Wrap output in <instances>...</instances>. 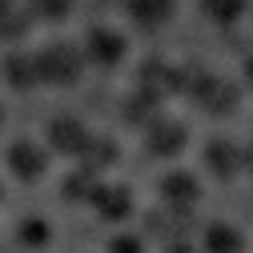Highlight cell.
<instances>
[{
	"mask_svg": "<svg viewBox=\"0 0 253 253\" xmlns=\"http://www.w3.org/2000/svg\"><path fill=\"white\" fill-rule=\"evenodd\" d=\"M84 60H92V65H101V69H113L125 60V52H129V41H125L121 28L113 24H92L88 33H84Z\"/></svg>",
	"mask_w": 253,
	"mask_h": 253,
	"instance_id": "5",
	"label": "cell"
},
{
	"mask_svg": "<svg viewBox=\"0 0 253 253\" xmlns=\"http://www.w3.org/2000/svg\"><path fill=\"white\" fill-rule=\"evenodd\" d=\"M4 161H8V169H12L24 185H33V181H41V177L48 173V149L37 145V141H28V137H20V141L8 145Z\"/></svg>",
	"mask_w": 253,
	"mask_h": 253,
	"instance_id": "7",
	"label": "cell"
},
{
	"mask_svg": "<svg viewBox=\"0 0 253 253\" xmlns=\"http://www.w3.org/2000/svg\"><path fill=\"white\" fill-rule=\"evenodd\" d=\"M0 197H4V185H0Z\"/></svg>",
	"mask_w": 253,
	"mask_h": 253,
	"instance_id": "27",
	"label": "cell"
},
{
	"mask_svg": "<svg viewBox=\"0 0 253 253\" xmlns=\"http://www.w3.org/2000/svg\"><path fill=\"white\" fill-rule=\"evenodd\" d=\"M0 125H4V105H0Z\"/></svg>",
	"mask_w": 253,
	"mask_h": 253,
	"instance_id": "26",
	"label": "cell"
},
{
	"mask_svg": "<svg viewBox=\"0 0 253 253\" xmlns=\"http://www.w3.org/2000/svg\"><path fill=\"white\" fill-rule=\"evenodd\" d=\"M165 253H197V245H189V241H169Z\"/></svg>",
	"mask_w": 253,
	"mask_h": 253,
	"instance_id": "22",
	"label": "cell"
},
{
	"mask_svg": "<svg viewBox=\"0 0 253 253\" xmlns=\"http://www.w3.org/2000/svg\"><path fill=\"white\" fill-rule=\"evenodd\" d=\"M117 157H121L117 141H109V137H88V145H84V153H81V165L92 169V173H101V169L117 165Z\"/></svg>",
	"mask_w": 253,
	"mask_h": 253,
	"instance_id": "15",
	"label": "cell"
},
{
	"mask_svg": "<svg viewBox=\"0 0 253 253\" xmlns=\"http://www.w3.org/2000/svg\"><path fill=\"white\" fill-rule=\"evenodd\" d=\"M125 12L137 28L145 33H157V28H165L177 12V0H125Z\"/></svg>",
	"mask_w": 253,
	"mask_h": 253,
	"instance_id": "11",
	"label": "cell"
},
{
	"mask_svg": "<svg viewBox=\"0 0 253 253\" xmlns=\"http://www.w3.org/2000/svg\"><path fill=\"white\" fill-rule=\"evenodd\" d=\"M92 209H97L105 221H125V217H133V189L129 185H97V193H92V201H88Z\"/></svg>",
	"mask_w": 253,
	"mask_h": 253,
	"instance_id": "10",
	"label": "cell"
},
{
	"mask_svg": "<svg viewBox=\"0 0 253 253\" xmlns=\"http://www.w3.org/2000/svg\"><path fill=\"white\" fill-rule=\"evenodd\" d=\"M197 8H201V16H205L209 24H217V28H233V24L245 20L249 0H197Z\"/></svg>",
	"mask_w": 253,
	"mask_h": 253,
	"instance_id": "14",
	"label": "cell"
},
{
	"mask_svg": "<svg viewBox=\"0 0 253 253\" xmlns=\"http://www.w3.org/2000/svg\"><path fill=\"white\" fill-rule=\"evenodd\" d=\"M97 185H101V177L92 173V169H84V165H81V169H77V173L65 181V189H60V193H65L69 201L88 205V201H92V193H97Z\"/></svg>",
	"mask_w": 253,
	"mask_h": 253,
	"instance_id": "17",
	"label": "cell"
},
{
	"mask_svg": "<svg viewBox=\"0 0 253 253\" xmlns=\"http://www.w3.org/2000/svg\"><path fill=\"white\" fill-rule=\"evenodd\" d=\"M205 169H209L217 181H233V177L245 169L241 145H233L229 137H213V141L205 145Z\"/></svg>",
	"mask_w": 253,
	"mask_h": 253,
	"instance_id": "9",
	"label": "cell"
},
{
	"mask_svg": "<svg viewBox=\"0 0 253 253\" xmlns=\"http://www.w3.org/2000/svg\"><path fill=\"white\" fill-rule=\"evenodd\" d=\"M185 73H189V69L169 65V60H145V65H141V77H137V88L161 105L169 92H181V88H185Z\"/></svg>",
	"mask_w": 253,
	"mask_h": 253,
	"instance_id": "6",
	"label": "cell"
},
{
	"mask_svg": "<svg viewBox=\"0 0 253 253\" xmlns=\"http://www.w3.org/2000/svg\"><path fill=\"white\" fill-rule=\"evenodd\" d=\"M16 237H20L24 249H44L52 241V225H48L44 217H24L20 225H16Z\"/></svg>",
	"mask_w": 253,
	"mask_h": 253,
	"instance_id": "18",
	"label": "cell"
},
{
	"mask_svg": "<svg viewBox=\"0 0 253 253\" xmlns=\"http://www.w3.org/2000/svg\"><path fill=\"white\" fill-rule=\"evenodd\" d=\"M109 253H145V237L117 233V237H109Z\"/></svg>",
	"mask_w": 253,
	"mask_h": 253,
	"instance_id": "21",
	"label": "cell"
},
{
	"mask_svg": "<svg viewBox=\"0 0 253 253\" xmlns=\"http://www.w3.org/2000/svg\"><path fill=\"white\" fill-rule=\"evenodd\" d=\"M201 253H245V229L233 221H209L201 229Z\"/></svg>",
	"mask_w": 253,
	"mask_h": 253,
	"instance_id": "12",
	"label": "cell"
},
{
	"mask_svg": "<svg viewBox=\"0 0 253 253\" xmlns=\"http://www.w3.org/2000/svg\"><path fill=\"white\" fill-rule=\"evenodd\" d=\"M88 137H92V133L84 129V121H77V117H56V121L48 125V133H44V141H48L52 153L77 157V161H81V153H84Z\"/></svg>",
	"mask_w": 253,
	"mask_h": 253,
	"instance_id": "8",
	"label": "cell"
},
{
	"mask_svg": "<svg viewBox=\"0 0 253 253\" xmlns=\"http://www.w3.org/2000/svg\"><path fill=\"white\" fill-rule=\"evenodd\" d=\"M241 81L253 88V56H245V65H241Z\"/></svg>",
	"mask_w": 253,
	"mask_h": 253,
	"instance_id": "23",
	"label": "cell"
},
{
	"mask_svg": "<svg viewBox=\"0 0 253 253\" xmlns=\"http://www.w3.org/2000/svg\"><path fill=\"white\" fill-rule=\"evenodd\" d=\"M4 81L16 88V92H28V88H37L41 84V77H37V56L33 52H12V56H4Z\"/></svg>",
	"mask_w": 253,
	"mask_h": 253,
	"instance_id": "13",
	"label": "cell"
},
{
	"mask_svg": "<svg viewBox=\"0 0 253 253\" xmlns=\"http://www.w3.org/2000/svg\"><path fill=\"white\" fill-rule=\"evenodd\" d=\"M185 97L193 101V105H201L205 113H213V117H225V113H233L237 109V84L233 81H225V77H217V73H205V69H189L185 73Z\"/></svg>",
	"mask_w": 253,
	"mask_h": 253,
	"instance_id": "1",
	"label": "cell"
},
{
	"mask_svg": "<svg viewBox=\"0 0 253 253\" xmlns=\"http://www.w3.org/2000/svg\"><path fill=\"white\" fill-rule=\"evenodd\" d=\"M201 181H197V173H189V169H173V173H165L161 181H157V197H161V205L169 209V213H177V217H185V213H193V205L201 201Z\"/></svg>",
	"mask_w": 253,
	"mask_h": 253,
	"instance_id": "4",
	"label": "cell"
},
{
	"mask_svg": "<svg viewBox=\"0 0 253 253\" xmlns=\"http://www.w3.org/2000/svg\"><path fill=\"white\" fill-rule=\"evenodd\" d=\"M28 20H33V12H16V8H8L4 16H0V37H24Z\"/></svg>",
	"mask_w": 253,
	"mask_h": 253,
	"instance_id": "20",
	"label": "cell"
},
{
	"mask_svg": "<svg viewBox=\"0 0 253 253\" xmlns=\"http://www.w3.org/2000/svg\"><path fill=\"white\" fill-rule=\"evenodd\" d=\"M241 153H245V169H253V145H245Z\"/></svg>",
	"mask_w": 253,
	"mask_h": 253,
	"instance_id": "24",
	"label": "cell"
},
{
	"mask_svg": "<svg viewBox=\"0 0 253 253\" xmlns=\"http://www.w3.org/2000/svg\"><path fill=\"white\" fill-rule=\"evenodd\" d=\"M37 56V77L41 84H77L81 73H84V48L81 44H69V41H56V44H44Z\"/></svg>",
	"mask_w": 253,
	"mask_h": 253,
	"instance_id": "2",
	"label": "cell"
},
{
	"mask_svg": "<svg viewBox=\"0 0 253 253\" xmlns=\"http://www.w3.org/2000/svg\"><path fill=\"white\" fill-rule=\"evenodd\" d=\"M185 145H189V125L181 121V117H169V113H157L149 125H145V149H149V157H177V153H185Z\"/></svg>",
	"mask_w": 253,
	"mask_h": 253,
	"instance_id": "3",
	"label": "cell"
},
{
	"mask_svg": "<svg viewBox=\"0 0 253 253\" xmlns=\"http://www.w3.org/2000/svg\"><path fill=\"white\" fill-rule=\"evenodd\" d=\"M4 12H8V0H0V16H4Z\"/></svg>",
	"mask_w": 253,
	"mask_h": 253,
	"instance_id": "25",
	"label": "cell"
},
{
	"mask_svg": "<svg viewBox=\"0 0 253 253\" xmlns=\"http://www.w3.org/2000/svg\"><path fill=\"white\" fill-rule=\"evenodd\" d=\"M77 0H28V12L41 16V20H65L73 12Z\"/></svg>",
	"mask_w": 253,
	"mask_h": 253,
	"instance_id": "19",
	"label": "cell"
},
{
	"mask_svg": "<svg viewBox=\"0 0 253 253\" xmlns=\"http://www.w3.org/2000/svg\"><path fill=\"white\" fill-rule=\"evenodd\" d=\"M153 117H157V101L145 97L141 88L133 92V97H125V101H121V121H125V125H149Z\"/></svg>",
	"mask_w": 253,
	"mask_h": 253,
	"instance_id": "16",
	"label": "cell"
}]
</instances>
